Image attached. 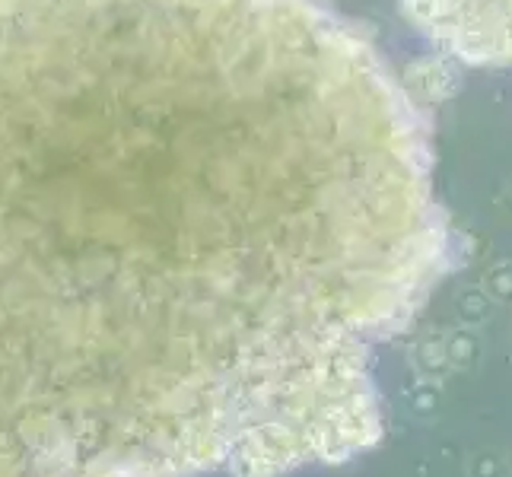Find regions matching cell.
<instances>
[{
  "label": "cell",
  "instance_id": "cell-1",
  "mask_svg": "<svg viewBox=\"0 0 512 477\" xmlns=\"http://www.w3.org/2000/svg\"><path fill=\"white\" fill-rule=\"evenodd\" d=\"M408 23L471 67L512 64V0H401Z\"/></svg>",
  "mask_w": 512,
  "mask_h": 477
}]
</instances>
